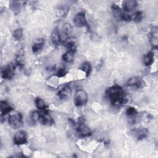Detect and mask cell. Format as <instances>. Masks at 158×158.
Here are the masks:
<instances>
[{
  "instance_id": "cell-1",
  "label": "cell",
  "mask_w": 158,
  "mask_h": 158,
  "mask_svg": "<svg viewBox=\"0 0 158 158\" xmlns=\"http://www.w3.org/2000/svg\"><path fill=\"white\" fill-rule=\"evenodd\" d=\"M106 94L111 105L115 107H120L127 102V98L123 88L117 85L108 88Z\"/></svg>"
},
{
  "instance_id": "cell-2",
  "label": "cell",
  "mask_w": 158,
  "mask_h": 158,
  "mask_svg": "<svg viewBox=\"0 0 158 158\" xmlns=\"http://www.w3.org/2000/svg\"><path fill=\"white\" fill-rule=\"evenodd\" d=\"M30 117L33 122H38L44 125L50 126L54 123L53 118L48 114V111L34 110L31 113Z\"/></svg>"
},
{
  "instance_id": "cell-3",
  "label": "cell",
  "mask_w": 158,
  "mask_h": 158,
  "mask_svg": "<svg viewBox=\"0 0 158 158\" xmlns=\"http://www.w3.org/2000/svg\"><path fill=\"white\" fill-rule=\"evenodd\" d=\"M112 12L113 16L117 20L120 21H130L131 17L130 15L126 14L122 9H121L117 5L114 4L111 6Z\"/></svg>"
},
{
  "instance_id": "cell-4",
  "label": "cell",
  "mask_w": 158,
  "mask_h": 158,
  "mask_svg": "<svg viewBox=\"0 0 158 158\" xmlns=\"http://www.w3.org/2000/svg\"><path fill=\"white\" fill-rule=\"evenodd\" d=\"M88 101L86 92L83 89H77L74 96V103L76 106L80 107L85 105Z\"/></svg>"
},
{
  "instance_id": "cell-5",
  "label": "cell",
  "mask_w": 158,
  "mask_h": 158,
  "mask_svg": "<svg viewBox=\"0 0 158 158\" xmlns=\"http://www.w3.org/2000/svg\"><path fill=\"white\" fill-rule=\"evenodd\" d=\"M8 122L9 125L14 129H17L22 127L23 125L22 114L19 112H15L10 114L8 117Z\"/></svg>"
},
{
  "instance_id": "cell-6",
  "label": "cell",
  "mask_w": 158,
  "mask_h": 158,
  "mask_svg": "<svg viewBox=\"0 0 158 158\" xmlns=\"http://www.w3.org/2000/svg\"><path fill=\"white\" fill-rule=\"evenodd\" d=\"M15 70V66L13 63L8 64L4 69L1 70V77L4 79L10 80L11 79L14 74Z\"/></svg>"
},
{
  "instance_id": "cell-7",
  "label": "cell",
  "mask_w": 158,
  "mask_h": 158,
  "mask_svg": "<svg viewBox=\"0 0 158 158\" xmlns=\"http://www.w3.org/2000/svg\"><path fill=\"white\" fill-rule=\"evenodd\" d=\"M14 143L16 145H22L27 143V133L25 130L18 131L14 136Z\"/></svg>"
},
{
  "instance_id": "cell-8",
  "label": "cell",
  "mask_w": 158,
  "mask_h": 158,
  "mask_svg": "<svg viewBox=\"0 0 158 158\" xmlns=\"http://www.w3.org/2000/svg\"><path fill=\"white\" fill-rule=\"evenodd\" d=\"M73 22L75 25L80 28L84 27H88L85 14L83 12L77 13L73 18Z\"/></svg>"
},
{
  "instance_id": "cell-9",
  "label": "cell",
  "mask_w": 158,
  "mask_h": 158,
  "mask_svg": "<svg viewBox=\"0 0 158 158\" xmlns=\"http://www.w3.org/2000/svg\"><path fill=\"white\" fill-rule=\"evenodd\" d=\"M149 131L146 128H137L131 130L130 133L137 140H142L148 135Z\"/></svg>"
},
{
  "instance_id": "cell-10",
  "label": "cell",
  "mask_w": 158,
  "mask_h": 158,
  "mask_svg": "<svg viewBox=\"0 0 158 158\" xmlns=\"http://www.w3.org/2000/svg\"><path fill=\"white\" fill-rule=\"evenodd\" d=\"M77 135L80 138L89 137L91 135V131L89 127L83 124H80L76 129Z\"/></svg>"
},
{
  "instance_id": "cell-11",
  "label": "cell",
  "mask_w": 158,
  "mask_h": 158,
  "mask_svg": "<svg viewBox=\"0 0 158 158\" xmlns=\"http://www.w3.org/2000/svg\"><path fill=\"white\" fill-rule=\"evenodd\" d=\"M138 6L137 1L135 0H126L122 2V10L125 12H129L134 10Z\"/></svg>"
},
{
  "instance_id": "cell-12",
  "label": "cell",
  "mask_w": 158,
  "mask_h": 158,
  "mask_svg": "<svg viewBox=\"0 0 158 158\" xmlns=\"http://www.w3.org/2000/svg\"><path fill=\"white\" fill-rule=\"evenodd\" d=\"M51 39L52 44L55 46H59L62 43L61 36L57 27L54 28L52 30L51 35Z\"/></svg>"
},
{
  "instance_id": "cell-13",
  "label": "cell",
  "mask_w": 158,
  "mask_h": 158,
  "mask_svg": "<svg viewBox=\"0 0 158 158\" xmlns=\"http://www.w3.org/2000/svg\"><path fill=\"white\" fill-rule=\"evenodd\" d=\"M45 43V40L43 38H38L36 39L35 42L33 43L31 46L32 52L34 54H37L40 52L43 48Z\"/></svg>"
},
{
  "instance_id": "cell-14",
  "label": "cell",
  "mask_w": 158,
  "mask_h": 158,
  "mask_svg": "<svg viewBox=\"0 0 158 158\" xmlns=\"http://www.w3.org/2000/svg\"><path fill=\"white\" fill-rule=\"evenodd\" d=\"M1 116L4 117L6 114L10 113L13 110V108L6 101H1L0 102Z\"/></svg>"
},
{
  "instance_id": "cell-15",
  "label": "cell",
  "mask_w": 158,
  "mask_h": 158,
  "mask_svg": "<svg viewBox=\"0 0 158 158\" xmlns=\"http://www.w3.org/2000/svg\"><path fill=\"white\" fill-rule=\"evenodd\" d=\"M71 88L69 85H65L60 89L59 90L57 93L58 97L61 99H65L69 97L71 94Z\"/></svg>"
},
{
  "instance_id": "cell-16",
  "label": "cell",
  "mask_w": 158,
  "mask_h": 158,
  "mask_svg": "<svg viewBox=\"0 0 158 158\" xmlns=\"http://www.w3.org/2000/svg\"><path fill=\"white\" fill-rule=\"evenodd\" d=\"M127 86L130 87H133L136 88H139L143 86V81L142 80L136 77H131L128 79L127 81Z\"/></svg>"
},
{
  "instance_id": "cell-17",
  "label": "cell",
  "mask_w": 158,
  "mask_h": 158,
  "mask_svg": "<svg viewBox=\"0 0 158 158\" xmlns=\"http://www.w3.org/2000/svg\"><path fill=\"white\" fill-rule=\"evenodd\" d=\"M9 7L15 15L18 14L21 10V3L18 1H11L9 2Z\"/></svg>"
},
{
  "instance_id": "cell-18",
  "label": "cell",
  "mask_w": 158,
  "mask_h": 158,
  "mask_svg": "<svg viewBox=\"0 0 158 158\" xmlns=\"http://www.w3.org/2000/svg\"><path fill=\"white\" fill-rule=\"evenodd\" d=\"M35 104L38 109L41 111H48V107L43 99L37 97L35 99Z\"/></svg>"
},
{
  "instance_id": "cell-19",
  "label": "cell",
  "mask_w": 158,
  "mask_h": 158,
  "mask_svg": "<svg viewBox=\"0 0 158 158\" xmlns=\"http://www.w3.org/2000/svg\"><path fill=\"white\" fill-rule=\"evenodd\" d=\"M154 53L151 51H149L144 56L143 63L146 66L151 65L154 62Z\"/></svg>"
},
{
  "instance_id": "cell-20",
  "label": "cell",
  "mask_w": 158,
  "mask_h": 158,
  "mask_svg": "<svg viewBox=\"0 0 158 158\" xmlns=\"http://www.w3.org/2000/svg\"><path fill=\"white\" fill-rule=\"evenodd\" d=\"M150 43H151L152 47L156 49L157 48V30H154L151 33Z\"/></svg>"
},
{
  "instance_id": "cell-21",
  "label": "cell",
  "mask_w": 158,
  "mask_h": 158,
  "mask_svg": "<svg viewBox=\"0 0 158 158\" xmlns=\"http://www.w3.org/2000/svg\"><path fill=\"white\" fill-rule=\"evenodd\" d=\"M75 52L72 51L67 50L63 55H62V60L67 63H70L73 60L74 54Z\"/></svg>"
},
{
  "instance_id": "cell-22",
  "label": "cell",
  "mask_w": 158,
  "mask_h": 158,
  "mask_svg": "<svg viewBox=\"0 0 158 158\" xmlns=\"http://www.w3.org/2000/svg\"><path fill=\"white\" fill-rule=\"evenodd\" d=\"M64 44L65 46V48L67 49V50L72 51L74 52L76 51L77 46H76L75 42L73 40H72L71 39H67L64 41Z\"/></svg>"
},
{
  "instance_id": "cell-23",
  "label": "cell",
  "mask_w": 158,
  "mask_h": 158,
  "mask_svg": "<svg viewBox=\"0 0 158 158\" xmlns=\"http://www.w3.org/2000/svg\"><path fill=\"white\" fill-rule=\"evenodd\" d=\"M80 69L83 72H84L85 73L86 76L88 77L91 71V64L89 62H85L81 65Z\"/></svg>"
},
{
  "instance_id": "cell-24",
  "label": "cell",
  "mask_w": 158,
  "mask_h": 158,
  "mask_svg": "<svg viewBox=\"0 0 158 158\" xmlns=\"http://www.w3.org/2000/svg\"><path fill=\"white\" fill-rule=\"evenodd\" d=\"M130 17L131 20H133L135 22H139L141 21L143 17V14L141 11H136L133 14L130 15Z\"/></svg>"
},
{
  "instance_id": "cell-25",
  "label": "cell",
  "mask_w": 158,
  "mask_h": 158,
  "mask_svg": "<svg viewBox=\"0 0 158 158\" xmlns=\"http://www.w3.org/2000/svg\"><path fill=\"white\" fill-rule=\"evenodd\" d=\"M125 114L127 117L132 118V117H135L138 114V111L136 110V109L135 107L130 106V107H127V109H126V111H125Z\"/></svg>"
},
{
  "instance_id": "cell-26",
  "label": "cell",
  "mask_w": 158,
  "mask_h": 158,
  "mask_svg": "<svg viewBox=\"0 0 158 158\" xmlns=\"http://www.w3.org/2000/svg\"><path fill=\"white\" fill-rule=\"evenodd\" d=\"M23 34V29L21 28H19L15 29L14 31V32L12 33V36L15 40H19L22 38Z\"/></svg>"
},
{
  "instance_id": "cell-27",
  "label": "cell",
  "mask_w": 158,
  "mask_h": 158,
  "mask_svg": "<svg viewBox=\"0 0 158 158\" xmlns=\"http://www.w3.org/2000/svg\"><path fill=\"white\" fill-rule=\"evenodd\" d=\"M15 62L17 65L20 67L22 68L23 66V53L22 51H20L19 53L16 56Z\"/></svg>"
},
{
  "instance_id": "cell-28",
  "label": "cell",
  "mask_w": 158,
  "mask_h": 158,
  "mask_svg": "<svg viewBox=\"0 0 158 158\" xmlns=\"http://www.w3.org/2000/svg\"><path fill=\"white\" fill-rule=\"evenodd\" d=\"M62 31H63V33L65 36H69L72 31V27L70 25V24L67 23H65L63 25Z\"/></svg>"
},
{
  "instance_id": "cell-29",
  "label": "cell",
  "mask_w": 158,
  "mask_h": 158,
  "mask_svg": "<svg viewBox=\"0 0 158 158\" xmlns=\"http://www.w3.org/2000/svg\"><path fill=\"white\" fill-rule=\"evenodd\" d=\"M67 72L65 68H60L58 70V71L56 73V75L59 78H60V77H64L67 74Z\"/></svg>"
}]
</instances>
